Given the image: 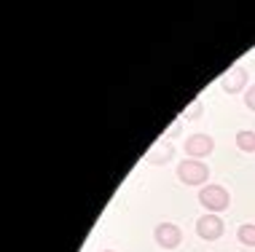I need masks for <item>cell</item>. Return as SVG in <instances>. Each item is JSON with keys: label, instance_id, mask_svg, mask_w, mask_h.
Segmentation results:
<instances>
[{"label": "cell", "instance_id": "cell-1", "mask_svg": "<svg viewBox=\"0 0 255 252\" xmlns=\"http://www.w3.org/2000/svg\"><path fill=\"white\" fill-rule=\"evenodd\" d=\"M199 201H202V207H207L212 215L223 212V209H229V190H226L223 185H204L202 190H199Z\"/></svg>", "mask_w": 255, "mask_h": 252}, {"label": "cell", "instance_id": "cell-2", "mask_svg": "<svg viewBox=\"0 0 255 252\" xmlns=\"http://www.w3.org/2000/svg\"><path fill=\"white\" fill-rule=\"evenodd\" d=\"M177 177H180L185 185H202V182H207V177H210V169H207V164H199L196 159H188L177 167Z\"/></svg>", "mask_w": 255, "mask_h": 252}, {"label": "cell", "instance_id": "cell-3", "mask_svg": "<svg viewBox=\"0 0 255 252\" xmlns=\"http://www.w3.org/2000/svg\"><path fill=\"white\" fill-rule=\"evenodd\" d=\"M196 234L202 236V239H207V242H215V239L223 236V220H220L218 215H212V212L199 217L196 220Z\"/></svg>", "mask_w": 255, "mask_h": 252}, {"label": "cell", "instance_id": "cell-4", "mask_svg": "<svg viewBox=\"0 0 255 252\" xmlns=\"http://www.w3.org/2000/svg\"><path fill=\"white\" fill-rule=\"evenodd\" d=\"M153 236H156V244L164 247V250H175L177 244L183 242V234H180V228H177L175 223H158Z\"/></svg>", "mask_w": 255, "mask_h": 252}, {"label": "cell", "instance_id": "cell-5", "mask_svg": "<svg viewBox=\"0 0 255 252\" xmlns=\"http://www.w3.org/2000/svg\"><path fill=\"white\" fill-rule=\"evenodd\" d=\"M212 151H215V140L210 134H191L185 140V153L191 159H202V156H210Z\"/></svg>", "mask_w": 255, "mask_h": 252}, {"label": "cell", "instance_id": "cell-6", "mask_svg": "<svg viewBox=\"0 0 255 252\" xmlns=\"http://www.w3.org/2000/svg\"><path fill=\"white\" fill-rule=\"evenodd\" d=\"M245 84H247V70L242 65H234L231 70L223 76V88L229 94H237L239 88H245Z\"/></svg>", "mask_w": 255, "mask_h": 252}, {"label": "cell", "instance_id": "cell-7", "mask_svg": "<svg viewBox=\"0 0 255 252\" xmlns=\"http://www.w3.org/2000/svg\"><path fill=\"white\" fill-rule=\"evenodd\" d=\"M172 153H175V151H172L169 142H158L153 151L145 156V161H148V164H164L167 159H172Z\"/></svg>", "mask_w": 255, "mask_h": 252}, {"label": "cell", "instance_id": "cell-8", "mask_svg": "<svg viewBox=\"0 0 255 252\" xmlns=\"http://www.w3.org/2000/svg\"><path fill=\"white\" fill-rule=\"evenodd\" d=\"M237 145L245 153H255V132H237Z\"/></svg>", "mask_w": 255, "mask_h": 252}, {"label": "cell", "instance_id": "cell-9", "mask_svg": "<svg viewBox=\"0 0 255 252\" xmlns=\"http://www.w3.org/2000/svg\"><path fill=\"white\" fill-rule=\"evenodd\" d=\"M239 242L255 247V226H253V223H245V226L239 228Z\"/></svg>", "mask_w": 255, "mask_h": 252}, {"label": "cell", "instance_id": "cell-10", "mask_svg": "<svg viewBox=\"0 0 255 252\" xmlns=\"http://www.w3.org/2000/svg\"><path fill=\"white\" fill-rule=\"evenodd\" d=\"M199 113H202V102L196 99L194 105H191V107H188V110H185L183 115H185V121H188V118H194V115H199Z\"/></svg>", "mask_w": 255, "mask_h": 252}, {"label": "cell", "instance_id": "cell-11", "mask_svg": "<svg viewBox=\"0 0 255 252\" xmlns=\"http://www.w3.org/2000/svg\"><path fill=\"white\" fill-rule=\"evenodd\" d=\"M245 102H247V107H250V110H255V86H250V91H247Z\"/></svg>", "mask_w": 255, "mask_h": 252}, {"label": "cell", "instance_id": "cell-12", "mask_svg": "<svg viewBox=\"0 0 255 252\" xmlns=\"http://www.w3.org/2000/svg\"><path fill=\"white\" fill-rule=\"evenodd\" d=\"M105 252H113V250H105Z\"/></svg>", "mask_w": 255, "mask_h": 252}]
</instances>
